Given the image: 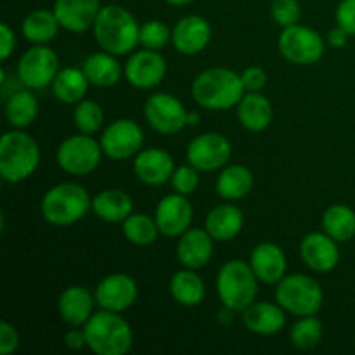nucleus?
I'll return each instance as SVG.
<instances>
[{
	"label": "nucleus",
	"instance_id": "nucleus-1",
	"mask_svg": "<svg viewBox=\"0 0 355 355\" xmlns=\"http://www.w3.org/2000/svg\"><path fill=\"white\" fill-rule=\"evenodd\" d=\"M92 30L97 45L113 55L132 54L137 45H141V26L137 19L130 10L116 3L101 9Z\"/></svg>",
	"mask_w": 355,
	"mask_h": 355
},
{
	"label": "nucleus",
	"instance_id": "nucleus-2",
	"mask_svg": "<svg viewBox=\"0 0 355 355\" xmlns=\"http://www.w3.org/2000/svg\"><path fill=\"white\" fill-rule=\"evenodd\" d=\"M191 92L198 106L210 111H227L238 106L246 90L239 73L229 68H210L194 78Z\"/></svg>",
	"mask_w": 355,
	"mask_h": 355
},
{
	"label": "nucleus",
	"instance_id": "nucleus-3",
	"mask_svg": "<svg viewBox=\"0 0 355 355\" xmlns=\"http://www.w3.org/2000/svg\"><path fill=\"white\" fill-rule=\"evenodd\" d=\"M83 329L87 347L96 355H125L134 345V331L120 312L101 309L94 312Z\"/></svg>",
	"mask_w": 355,
	"mask_h": 355
},
{
	"label": "nucleus",
	"instance_id": "nucleus-4",
	"mask_svg": "<svg viewBox=\"0 0 355 355\" xmlns=\"http://www.w3.org/2000/svg\"><path fill=\"white\" fill-rule=\"evenodd\" d=\"M40 165V148L23 128L6 132L0 139V175L6 182L19 184Z\"/></svg>",
	"mask_w": 355,
	"mask_h": 355
},
{
	"label": "nucleus",
	"instance_id": "nucleus-5",
	"mask_svg": "<svg viewBox=\"0 0 355 355\" xmlns=\"http://www.w3.org/2000/svg\"><path fill=\"white\" fill-rule=\"evenodd\" d=\"M40 210L49 224L66 227L82 220L92 210V198L80 184L61 182L45 193Z\"/></svg>",
	"mask_w": 355,
	"mask_h": 355
},
{
	"label": "nucleus",
	"instance_id": "nucleus-6",
	"mask_svg": "<svg viewBox=\"0 0 355 355\" xmlns=\"http://www.w3.org/2000/svg\"><path fill=\"white\" fill-rule=\"evenodd\" d=\"M259 277L245 260H229L217 274V295L222 305L234 312H243L257 300Z\"/></svg>",
	"mask_w": 355,
	"mask_h": 355
},
{
	"label": "nucleus",
	"instance_id": "nucleus-7",
	"mask_svg": "<svg viewBox=\"0 0 355 355\" xmlns=\"http://www.w3.org/2000/svg\"><path fill=\"white\" fill-rule=\"evenodd\" d=\"M324 293L318 281L305 274L284 276L276 286V302L297 318L315 315L322 307Z\"/></svg>",
	"mask_w": 355,
	"mask_h": 355
},
{
	"label": "nucleus",
	"instance_id": "nucleus-8",
	"mask_svg": "<svg viewBox=\"0 0 355 355\" xmlns=\"http://www.w3.org/2000/svg\"><path fill=\"white\" fill-rule=\"evenodd\" d=\"M103 155L101 142H97L92 135L80 132V134L64 139L59 144L55 159L66 173L83 177L92 173L99 166Z\"/></svg>",
	"mask_w": 355,
	"mask_h": 355
},
{
	"label": "nucleus",
	"instance_id": "nucleus-9",
	"mask_svg": "<svg viewBox=\"0 0 355 355\" xmlns=\"http://www.w3.org/2000/svg\"><path fill=\"white\" fill-rule=\"evenodd\" d=\"M277 47H279L281 55L291 64L311 66L322 58L326 42L312 28L293 24V26L283 28L277 38Z\"/></svg>",
	"mask_w": 355,
	"mask_h": 355
},
{
	"label": "nucleus",
	"instance_id": "nucleus-10",
	"mask_svg": "<svg viewBox=\"0 0 355 355\" xmlns=\"http://www.w3.org/2000/svg\"><path fill=\"white\" fill-rule=\"evenodd\" d=\"M59 73V58L47 44H38L28 49L17 62V76L24 87L42 90L52 85Z\"/></svg>",
	"mask_w": 355,
	"mask_h": 355
},
{
	"label": "nucleus",
	"instance_id": "nucleus-11",
	"mask_svg": "<svg viewBox=\"0 0 355 355\" xmlns=\"http://www.w3.org/2000/svg\"><path fill=\"white\" fill-rule=\"evenodd\" d=\"M187 114L182 103L175 96L166 92H156L148 97L144 104V116L149 127L162 135L179 134L187 127Z\"/></svg>",
	"mask_w": 355,
	"mask_h": 355
},
{
	"label": "nucleus",
	"instance_id": "nucleus-12",
	"mask_svg": "<svg viewBox=\"0 0 355 355\" xmlns=\"http://www.w3.org/2000/svg\"><path fill=\"white\" fill-rule=\"evenodd\" d=\"M101 148L107 158L114 162L134 158L144 144V132L137 121L118 118L101 134Z\"/></svg>",
	"mask_w": 355,
	"mask_h": 355
},
{
	"label": "nucleus",
	"instance_id": "nucleus-13",
	"mask_svg": "<svg viewBox=\"0 0 355 355\" xmlns=\"http://www.w3.org/2000/svg\"><path fill=\"white\" fill-rule=\"evenodd\" d=\"M232 146L218 132L200 134L187 146V162L200 172H217L229 163Z\"/></svg>",
	"mask_w": 355,
	"mask_h": 355
},
{
	"label": "nucleus",
	"instance_id": "nucleus-14",
	"mask_svg": "<svg viewBox=\"0 0 355 355\" xmlns=\"http://www.w3.org/2000/svg\"><path fill=\"white\" fill-rule=\"evenodd\" d=\"M166 59L159 54V51L142 49L132 52L125 64V78L135 89L148 90L159 85L166 76Z\"/></svg>",
	"mask_w": 355,
	"mask_h": 355
},
{
	"label": "nucleus",
	"instance_id": "nucleus-15",
	"mask_svg": "<svg viewBox=\"0 0 355 355\" xmlns=\"http://www.w3.org/2000/svg\"><path fill=\"white\" fill-rule=\"evenodd\" d=\"M193 217V203L180 193L163 196L155 211V220L158 224L159 234L168 236V238H180L187 229H191Z\"/></svg>",
	"mask_w": 355,
	"mask_h": 355
},
{
	"label": "nucleus",
	"instance_id": "nucleus-16",
	"mask_svg": "<svg viewBox=\"0 0 355 355\" xmlns=\"http://www.w3.org/2000/svg\"><path fill=\"white\" fill-rule=\"evenodd\" d=\"M94 295L101 309L121 314L135 304L139 297V286L134 277L128 274L114 272L97 284Z\"/></svg>",
	"mask_w": 355,
	"mask_h": 355
},
{
	"label": "nucleus",
	"instance_id": "nucleus-17",
	"mask_svg": "<svg viewBox=\"0 0 355 355\" xmlns=\"http://www.w3.org/2000/svg\"><path fill=\"white\" fill-rule=\"evenodd\" d=\"M338 241L326 232H309L300 243V259L314 272H331L340 262Z\"/></svg>",
	"mask_w": 355,
	"mask_h": 355
},
{
	"label": "nucleus",
	"instance_id": "nucleus-18",
	"mask_svg": "<svg viewBox=\"0 0 355 355\" xmlns=\"http://www.w3.org/2000/svg\"><path fill=\"white\" fill-rule=\"evenodd\" d=\"M175 170L172 155L165 149L148 148L141 149L134 156V173L141 182L148 186H163L168 182Z\"/></svg>",
	"mask_w": 355,
	"mask_h": 355
},
{
	"label": "nucleus",
	"instance_id": "nucleus-19",
	"mask_svg": "<svg viewBox=\"0 0 355 355\" xmlns=\"http://www.w3.org/2000/svg\"><path fill=\"white\" fill-rule=\"evenodd\" d=\"M211 40V26L205 17L186 16L177 21L172 30V44L175 51L184 55H194L203 52Z\"/></svg>",
	"mask_w": 355,
	"mask_h": 355
},
{
	"label": "nucleus",
	"instance_id": "nucleus-20",
	"mask_svg": "<svg viewBox=\"0 0 355 355\" xmlns=\"http://www.w3.org/2000/svg\"><path fill=\"white\" fill-rule=\"evenodd\" d=\"M101 0H55L54 12L59 24L71 33L90 30L101 12Z\"/></svg>",
	"mask_w": 355,
	"mask_h": 355
},
{
	"label": "nucleus",
	"instance_id": "nucleus-21",
	"mask_svg": "<svg viewBox=\"0 0 355 355\" xmlns=\"http://www.w3.org/2000/svg\"><path fill=\"white\" fill-rule=\"evenodd\" d=\"M250 266L263 284H277L286 276L288 260L283 250L276 243H259L252 250Z\"/></svg>",
	"mask_w": 355,
	"mask_h": 355
},
{
	"label": "nucleus",
	"instance_id": "nucleus-22",
	"mask_svg": "<svg viewBox=\"0 0 355 355\" xmlns=\"http://www.w3.org/2000/svg\"><path fill=\"white\" fill-rule=\"evenodd\" d=\"M214 241L207 229H187L177 245V259L187 269H201L214 257Z\"/></svg>",
	"mask_w": 355,
	"mask_h": 355
},
{
	"label": "nucleus",
	"instance_id": "nucleus-23",
	"mask_svg": "<svg viewBox=\"0 0 355 355\" xmlns=\"http://www.w3.org/2000/svg\"><path fill=\"white\" fill-rule=\"evenodd\" d=\"M243 324L255 335H276L286 326V311L277 302H253L243 311Z\"/></svg>",
	"mask_w": 355,
	"mask_h": 355
},
{
	"label": "nucleus",
	"instance_id": "nucleus-24",
	"mask_svg": "<svg viewBox=\"0 0 355 355\" xmlns=\"http://www.w3.org/2000/svg\"><path fill=\"white\" fill-rule=\"evenodd\" d=\"M96 295L90 293L87 288L68 286L58 300V311L62 321L69 326H85V322L92 318Z\"/></svg>",
	"mask_w": 355,
	"mask_h": 355
},
{
	"label": "nucleus",
	"instance_id": "nucleus-25",
	"mask_svg": "<svg viewBox=\"0 0 355 355\" xmlns=\"http://www.w3.org/2000/svg\"><path fill=\"white\" fill-rule=\"evenodd\" d=\"M245 227V215L236 205L224 203L211 208L205 218V229L215 241H231Z\"/></svg>",
	"mask_w": 355,
	"mask_h": 355
},
{
	"label": "nucleus",
	"instance_id": "nucleus-26",
	"mask_svg": "<svg viewBox=\"0 0 355 355\" xmlns=\"http://www.w3.org/2000/svg\"><path fill=\"white\" fill-rule=\"evenodd\" d=\"M92 211L107 224H123L134 214V201L121 189H104L92 198Z\"/></svg>",
	"mask_w": 355,
	"mask_h": 355
},
{
	"label": "nucleus",
	"instance_id": "nucleus-27",
	"mask_svg": "<svg viewBox=\"0 0 355 355\" xmlns=\"http://www.w3.org/2000/svg\"><path fill=\"white\" fill-rule=\"evenodd\" d=\"M236 107H238L239 123L250 132L266 130L272 121V104L260 92H245Z\"/></svg>",
	"mask_w": 355,
	"mask_h": 355
},
{
	"label": "nucleus",
	"instance_id": "nucleus-28",
	"mask_svg": "<svg viewBox=\"0 0 355 355\" xmlns=\"http://www.w3.org/2000/svg\"><path fill=\"white\" fill-rule=\"evenodd\" d=\"M118 55L110 54V52H96L90 54L83 61V73L89 78L90 85L99 87V89H107V87L116 85L123 76L125 69L118 62Z\"/></svg>",
	"mask_w": 355,
	"mask_h": 355
},
{
	"label": "nucleus",
	"instance_id": "nucleus-29",
	"mask_svg": "<svg viewBox=\"0 0 355 355\" xmlns=\"http://www.w3.org/2000/svg\"><path fill=\"white\" fill-rule=\"evenodd\" d=\"M253 172L245 165H225L215 182V191L225 201H238L248 196L253 189Z\"/></svg>",
	"mask_w": 355,
	"mask_h": 355
},
{
	"label": "nucleus",
	"instance_id": "nucleus-30",
	"mask_svg": "<svg viewBox=\"0 0 355 355\" xmlns=\"http://www.w3.org/2000/svg\"><path fill=\"white\" fill-rule=\"evenodd\" d=\"M170 295L173 300L184 307H196L205 300L207 286L200 274L194 269H182L170 279Z\"/></svg>",
	"mask_w": 355,
	"mask_h": 355
},
{
	"label": "nucleus",
	"instance_id": "nucleus-31",
	"mask_svg": "<svg viewBox=\"0 0 355 355\" xmlns=\"http://www.w3.org/2000/svg\"><path fill=\"white\" fill-rule=\"evenodd\" d=\"M89 78L82 68H62L52 82V94L62 104H78L85 99L89 90Z\"/></svg>",
	"mask_w": 355,
	"mask_h": 355
},
{
	"label": "nucleus",
	"instance_id": "nucleus-32",
	"mask_svg": "<svg viewBox=\"0 0 355 355\" xmlns=\"http://www.w3.org/2000/svg\"><path fill=\"white\" fill-rule=\"evenodd\" d=\"M61 28L58 16L54 10L49 9H35L28 14L21 23L23 37L33 45L49 44L58 37V31Z\"/></svg>",
	"mask_w": 355,
	"mask_h": 355
},
{
	"label": "nucleus",
	"instance_id": "nucleus-33",
	"mask_svg": "<svg viewBox=\"0 0 355 355\" xmlns=\"http://www.w3.org/2000/svg\"><path fill=\"white\" fill-rule=\"evenodd\" d=\"M38 111H40L38 99L31 89L19 90L6 101V118L14 128H26L33 125Z\"/></svg>",
	"mask_w": 355,
	"mask_h": 355
},
{
	"label": "nucleus",
	"instance_id": "nucleus-34",
	"mask_svg": "<svg viewBox=\"0 0 355 355\" xmlns=\"http://www.w3.org/2000/svg\"><path fill=\"white\" fill-rule=\"evenodd\" d=\"M322 229L335 241H350L355 236V211L343 203L331 205L322 214Z\"/></svg>",
	"mask_w": 355,
	"mask_h": 355
},
{
	"label": "nucleus",
	"instance_id": "nucleus-35",
	"mask_svg": "<svg viewBox=\"0 0 355 355\" xmlns=\"http://www.w3.org/2000/svg\"><path fill=\"white\" fill-rule=\"evenodd\" d=\"M159 234L155 217L148 214H132L123 222V236L135 246H149Z\"/></svg>",
	"mask_w": 355,
	"mask_h": 355
},
{
	"label": "nucleus",
	"instance_id": "nucleus-36",
	"mask_svg": "<svg viewBox=\"0 0 355 355\" xmlns=\"http://www.w3.org/2000/svg\"><path fill=\"white\" fill-rule=\"evenodd\" d=\"M322 338V322L315 315H305L300 318L290 331V340L297 349L309 350L319 345Z\"/></svg>",
	"mask_w": 355,
	"mask_h": 355
},
{
	"label": "nucleus",
	"instance_id": "nucleus-37",
	"mask_svg": "<svg viewBox=\"0 0 355 355\" xmlns=\"http://www.w3.org/2000/svg\"><path fill=\"white\" fill-rule=\"evenodd\" d=\"M73 121H75L76 128L82 134L94 135L104 123V111L99 103L90 99L80 101L75 104V111H73Z\"/></svg>",
	"mask_w": 355,
	"mask_h": 355
},
{
	"label": "nucleus",
	"instance_id": "nucleus-38",
	"mask_svg": "<svg viewBox=\"0 0 355 355\" xmlns=\"http://www.w3.org/2000/svg\"><path fill=\"white\" fill-rule=\"evenodd\" d=\"M170 40H172V31H170V28L163 21L151 19L146 21L141 26L139 42H141L142 49L162 51L163 47H166Z\"/></svg>",
	"mask_w": 355,
	"mask_h": 355
},
{
	"label": "nucleus",
	"instance_id": "nucleus-39",
	"mask_svg": "<svg viewBox=\"0 0 355 355\" xmlns=\"http://www.w3.org/2000/svg\"><path fill=\"white\" fill-rule=\"evenodd\" d=\"M270 14L281 28H288L298 24L302 17V7L298 0H274L270 6Z\"/></svg>",
	"mask_w": 355,
	"mask_h": 355
},
{
	"label": "nucleus",
	"instance_id": "nucleus-40",
	"mask_svg": "<svg viewBox=\"0 0 355 355\" xmlns=\"http://www.w3.org/2000/svg\"><path fill=\"white\" fill-rule=\"evenodd\" d=\"M173 191L175 193L184 194V196H189L200 186V170L194 168L193 165H182L179 168L173 170V175L170 179Z\"/></svg>",
	"mask_w": 355,
	"mask_h": 355
},
{
	"label": "nucleus",
	"instance_id": "nucleus-41",
	"mask_svg": "<svg viewBox=\"0 0 355 355\" xmlns=\"http://www.w3.org/2000/svg\"><path fill=\"white\" fill-rule=\"evenodd\" d=\"M19 349V333L10 322H0V355H10Z\"/></svg>",
	"mask_w": 355,
	"mask_h": 355
},
{
	"label": "nucleus",
	"instance_id": "nucleus-42",
	"mask_svg": "<svg viewBox=\"0 0 355 355\" xmlns=\"http://www.w3.org/2000/svg\"><path fill=\"white\" fill-rule=\"evenodd\" d=\"M241 82L246 92H260L267 85V73L260 66H250L241 73Z\"/></svg>",
	"mask_w": 355,
	"mask_h": 355
},
{
	"label": "nucleus",
	"instance_id": "nucleus-43",
	"mask_svg": "<svg viewBox=\"0 0 355 355\" xmlns=\"http://www.w3.org/2000/svg\"><path fill=\"white\" fill-rule=\"evenodd\" d=\"M336 23L352 37L355 35V0H342L336 7Z\"/></svg>",
	"mask_w": 355,
	"mask_h": 355
},
{
	"label": "nucleus",
	"instance_id": "nucleus-44",
	"mask_svg": "<svg viewBox=\"0 0 355 355\" xmlns=\"http://www.w3.org/2000/svg\"><path fill=\"white\" fill-rule=\"evenodd\" d=\"M16 47V35L10 30V26L7 23L0 24V59L6 61L10 58V54L14 52Z\"/></svg>",
	"mask_w": 355,
	"mask_h": 355
},
{
	"label": "nucleus",
	"instance_id": "nucleus-45",
	"mask_svg": "<svg viewBox=\"0 0 355 355\" xmlns=\"http://www.w3.org/2000/svg\"><path fill=\"white\" fill-rule=\"evenodd\" d=\"M64 345L71 350H80L87 347V336L85 329H80L78 326H73V329L66 331L64 335Z\"/></svg>",
	"mask_w": 355,
	"mask_h": 355
},
{
	"label": "nucleus",
	"instance_id": "nucleus-46",
	"mask_svg": "<svg viewBox=\"0 0 355 355\" xmlns=\"http://www.w3.org/2000/svg\"><path fill=\"white\" fill-rule=\"evenodd\" d=\"M349 37L350 35L347 33L343 28L336 26L335 30H331L328 33V38H326V42H328L329 45H331L333 49H343L347 45V42H349Z\"/></svg>",
	"mask_w": 355,
	"mask_h": 355
},
{
	"label": "nucleus",
	"instance_id": "nucleus-47",
	"mask_svg": "<svg viewBox=\"0 0 355 355\" xmlns=\"http://www.w3.org/2000/svg\"><path fill=\"white\" fill-rule=\"evenodd\" d=\"M200 123V114L198 113H189L187 114V127H194V125Z\"/></svg>",
	"mask_w": 355,
	"mask_h": 355
},
{
	"label": "nucleus",
	"instance_id": "nucleus-48",
	"mask_svg": "<svg viewBox=\"0 0 355 355\" xmlns=\"http://www.w3.org/2000/svg\"><path fill=\"white\" fill-rule=\"evenodd\" d=\"M165 2H168L170 6H187V3L194 2V0H165Z\"/></svg>",
	"mask_w": 355,
	"mask_h": 355
}]
</instances>
